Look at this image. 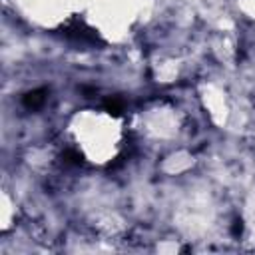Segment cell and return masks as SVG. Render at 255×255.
<instances>
[{
  "label": "cell",
  "mask_w": 255,
  "mask_h": 255,
  "mask_svg": "<svg viewBox=\"0 0 255 255\" xmlns=\"http://www.w3.org/2000/svg\"><path fill=\"white\" fill-rule=\"evenodd\" d=\"M233 233H241V221H235V227H233Z\"/></svg>",
  "instance_id": "obj_5"
},
{
  "label": "cell",
  "mask_w": 255,
  "mask_h": 255,
  "mask_svg": "<svg viewBox=\"0 0 255 255\" xmlns=\"http://www.w3.org/2000/svg\"><path fill=\"white\" fill-rule=\"evenodd\" d=\"M104 108H106L108 114L120 116V114L124 112V102H122L120 98H106V100H104Z\"/></svg>",
  "instance_id": "obj_3"
},
{
  "label": "cell",
  "mask_w": 255,
  "mask_h": 255,
  "mask_svg": "<svg viewBox=\"0 0 255 255\" xmlns=\"http://www.w3.org/2000/svg\"><path fill=\"white\" fill-rule=\"evenodd\" d=\"M46 96H48V90L38 88V90H32V92L24 94L22 104H24V108H28V110H38V108H42V106H44Z\"/></svg>",
  "instance_id": "obj_2"
},
{
  "label": "cell",
  "mask_w": 255,
  "mask_h": 255,
  "mask_svg": "<svg viewBox=\"0 0 255 255\" xmlns=\"http://www.w3.org/2000/svg\"><path fill=\"white\" fill-rule=\"evenodd\" d=\"M62 159H64L66 163L80 165V163H82V153H80V151H76V149H66V151L62 153Z\"/></svg>",
  "instance_id": "obj_4"
},
{
  "label": "cell",
  "mask_w": 255,
  "mask_h": 255,
  "mask_svg": "<svg viewBox=\"0 0 255 255\" xmlns=\"http://www.w3.org/2000/svg\"><path fill=\"white\" fill-rule=\"evenodd\" d=\"M68 40H74V42H80V44H100L102 40H100V36L92 30V28H88L84 22H80V20H72V22H68L66 26H64V32H62Z\"/></svg>",
  "instance_id": "obj_1"
}]
</instances>
